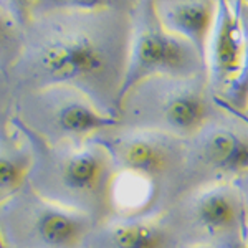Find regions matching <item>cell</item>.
<instances>
[{
	"label": "cell",
	"mask_w": 248,
	"mask_h": 248,
	"mask_svg": "<svg viewBox=\"0 0 248 248\" xmlns=\"http://www.w3.org/2000/svg\"><path fill=\"white\" fill-rule=\"evenodd\" d=\"M53 17L30 57L38 86L79 91L98 109L119 119L131 46L133 2L71 0L38 3Z\"/></svg>",
	"instance_id": "6da1fadb"
},
{
	"label": "cell",
	"mask_w": 248,
	"mask_h": 248,
	"mask_svg": "<svg viewBox=\"0 0 248 248\" xmlns=\"http://www.w3.org/2000/svg\"><path fill=\"white\" fill-rule=\"evenodd\" d=\"M220 113L207 77H154L136 85L119 105L121 127L189 141Z\"/></svg>",
	"instance_id": "7a4b0ae2"
},
{
	"label": "cell",
	"mask_w": 248,
	"mask_h": 248,
	"mask_svg": "<svg viewBox=\"0 0 248 248\" xmlns=\"http://www.w3.org/2000/svg\"><path fill=\"white\" fill-rule=\"evenodd\" d=\"M43 144L46 162L35 184L42 197L93 220L109 210V186L116 167L105 146L94 138L79 146Z\"/></svg>",
	"instance_id": "3957f363"
},
{
	"label": "cell",
	"mask_w": 248,
	"mask_h": 248,
	"mask_svg": "<svg viewBox=\"0 0 248 248\" xmlns=\"http://www.w3.org/2000/svg\"><path fill=\"white\" fill-rule=\"evenodd\" d=\"M131 46L119 105L131 90L154 77H207V63L186 40L167 31L157 17L154 0H139L131 7Z\"/></svg>",
	"instance_id": "277c9868"
},
{
	"label": "cell",
	"mask_w": 248,
	"mask_h": 248,
	"mask_svg": "<svg viewBox=\"0 0 248 248\" xmlns=\"http://www.w3.org/2000/svg\"><path fill=\"white\" fill-rule=\"evenodd\" d=\"M248 172V124L220 109L212 121L186 141L174 197L214 184L233 182Z\"/></svg>",
	"instance_id": "5b68a950"
},
{
	"label": "cell",
	"mask_w": 248,
	"mask_h": 248,
	"mask_svg": "<svg viewBox=\"0 0 248 248\" xmlns=\"http://www.w3.org/2000/svg\"><path fill=\"white\" fill-rule=\"evenodd\" d=\"M175 230L203 237L201 245L220 247L240 240L248 220L245 202L233 182L214 184L189 192L166 212Z\"/></svg>",
	"instance_id": "8992f818"
},
{
	"label": "cell",
	"mask_w": 248,
	"mask_h": 248,
	"mask_svg": "<svg viewBox=\"0 0 248 248\" xmlns=\"http://www.w3.org/2000/svg\"><path fill=\"white\" fill-rule=\"evenodd\" d=\"M33 126L43 142L85 144L94 136L121 126V121L98 109L88 96L73 88H43L33 101Z\"/></svg>",
	"instance_id": "52a82bcc"
},
{
	"label": "cell",
	"mask_w": 248,
	"mask_h": 248,
	"mask_svg": "<svg viewBox=\"0 0 248 248\" xmlns=\"http://www.w3.org/2000/svg\"><path fill=\"white\" fill-rule=\"evenodd\" d=\"M94 139L109 153L116 170H131L149 175L175 187L184 161L186 141L170 136L139 131L129 127H114L94 136Z\"/></svg>",
	"instance_id": "ba28073f"
},
{
	"label": "cell",
	"mask_w": 248,
	"mask_h": 248,
	"mask_svg": "<svg viewBox=\"0 0 248 248\" xmlns=\"http://www.w3.org/2000/svg\"><path fill=\"white\" fill-rule=\"evenodd\" d=\"M245 53L237 2L218 0L217 18L207 46V78L214 96H222L238 78Z\"/></svg>",
	"instance_id": "9c48e42d"
},
{
	"label": "cell",
	"mask_w": 248,
	"mask_h": 248,
	"mask_svg": "<svg viewBox=\"0 0 248 248\" xmlns=\"http://www.w3.org/2000/svg\"><path fill=\"white\" fill-rule=\"evenodd\" d=\"M29 223L31 248H81L91 232L93 218L38 197Z\"/></svg>",
	"instance_id": "30bf717a"
},
{
	"label": "cell",
	"mask_w": 248,
	"mask_h": 248,
	"mask_svg": "<svg viewBox=\"0 0 248 248\" xmlns=\"http://www.w3.org/2000/svg\"><path fill=\"white\" fill-rule=\"evenodd\" d=\"M164 29L189 42L207 63V46L217 18L215 0H154Z\"/></svg>",
	"instance_id": "8fae6325"
},
{
	"label": "cell",
	"mask_w": 248,
	"mask_h": 248,
	"mask_svg": "<svg viewBox=\"0 0 248 248\" xmlns=\"http://www.w3.org/2000/svg\"><path fill=\"white\" fill-rule=\"evenodd\" d=\"M166 184L149 175L131 170H116L109 186V210L118 218H149L164 214Z\"/></svg>",
	"instance_id": "7c38bea8"
},
{
	"label": "cell",
	"mask_w": 248,
	"mask_h": 248,
	"mask_svg": "<svg viewBox=\"0 0 248 248\" xmlns=\"http://www.w3.org/2000/svg\"><path fill=\"white\" fill-rule=\"evenodd\" d=\"M109 248H177V235L164 212L149 218H116L105 232Z\"/></svg>",
	"instance_id": "4fadbf2b"
},
{
	"label": "cell",
	"mask_w": 248,
	"mask_h": 248,
	"mask_svg": "<svg viewBox=\"0 0 248 248\" xmlns=\"http://www.w3.org/2000/svg\"><path fill=\"white\" fill-rule=\"evenodd\" d=\"M237 9L242 20L243 37H245V53H243V65L238 78L229 86L222 96H215L223 105L233 108L237 111H245L248 105V2H237Z\"/></svg>",
	"instance_id": "5bb4252c"
},
{
	"label": "cell",
	"mask_w": 248,
	"mask_h": 248,
	"mask_svg": "<svg viewBox=\"0 0 248 248\" xmlns=\"http://www.w3.org/2000/svg\"><path fill=\"white\" fill-rule=\"evenodd\" d=\"M30 167V155L22 153H0V194L17 190L29 175Z\"/></svg>",
	"instance_id": "9a60e30c"
},
{
	"label": "cell",
	"mask_w": 248,
	"mask_h": 248,
	"mask_svg": "<svg viewBox=\"0 0 248 248\" xmlns=\"http://www.w3.org/2000/svg\"><path fill=\"white\" fill-rule=\"evenodd\" d=\"M15 38V23L5 12L0 10V50L7 48Z\"/></svg>",
	"instance_id": "2e32d148"
},
{
	"label": "cell",
	"mask_w": 248,
	"mask_h": 248,
	"mask_svg": "<svg viewBox=\"0 0 248 248\" xmlns=\"http://www.w3.org/2000/svg\"><path fill=\"white\" fill-rule=\"evenodd\" d=\"M233 184L238 187L240 194H242V197H243V202H245V210H247V220H248V172L242 174L238 179H235Z\"/></svg>",
	"instance_id": "e0dca14e"
},
{
	"label": "cell",
	"mask_w": 248,
	"mask_h": 248,
	"mask_svg": "<svg viewBox=\"0 0 248 248\" xmlns=\"http://www.w3.org/2000/svg\"><path fill=\"white\" fill-rule=\"evenodd\" d=\"M214 99H215V96H214ZM215 105H217L220 109H223V111H229V113H232V114H235L237 118H240L242 119L243 123H247L248 124V118L245 114L242 113V111H237V109H233V108H230V106H227V105H223V103H220L218 99H215Z\"/></svg>",
	"instance_id": "ac0fdd59"
},
{
	"label": "cell",
	"mask_w": 248,
	"mask_h": 248,
	"mask_svg": "<svg viewBox=\"0 0 248 248\" xmlns=\"http://www.w3.org/2000/svg\"><path fill=\"white\" fill-rule=\"evenodd\" d=\"M217 248H248V247L243 243V240L240 238V240H232L229 243H223V245H220Z\"/></svg>",
	"instance_id": "d6986e66"
},
{
	"label": "cell",
	"mask_w": 248,
	"mask_h": 248,
	"mask_svg": "<svg viewBox=\"0 0 248 248\" xmlns=\"http://www.w3.org/2000/svg\"><path fill=\"white\" fill-rule=\"evenodd\" d=\"M177 248H217V247H212V245H182Z\"/></svg>",
	"instance_id": "ffe728a7"
},
{
	"label": "cell",
	"mask_w": 248,
	"mask_h": 248,
	"mask_svg": "<svg viewBox=\"0 0 248 248\" xmlns=\"http://www.w3.org/2000/svg\"><path fill=\"white\" fill-rule=\"evenodd\" d=\"M242 240H243V243L248 247V223H247V227H245V230H243V235H242Z\"/></svg>",
	"instance_id": "44dd1931"
},
{
	"label": "cell",
	"mask_w": 248,
	"mask_h": 248,
	"mask_svg": "<svg viewBox=\"0 0 248 248\" xmlns=\"http://www.w3.org/2000/svg\"><path fill=\"white\" fill-rule=\"evenodd\" d=\"M243 114H245L247 118H248V105H247V108H245V111H243Z\"/></svg>",
	"instance_id": "7402d4cb"
}]
</instances>
